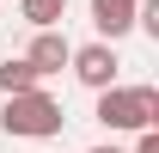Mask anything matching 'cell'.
Segmentation results:
<instances>
[{"instance_id": "obj_5", "label": "cell", "mask_w": 159, "mask_h": 153, "mask_svg": "<svg viewBox=\"0 0 159 153\" xmlns=\"http://www.w3.org/2000/svg\"><path fill=\"white\" fill-rule=\"evenodd\" d=\"M67 55H74V43L61 37V31H37V37H31V49H25V61H31L43 80L61 74V67H67Z\"/></svg>"}, {"instance_id": "obj_6", "label": "cell", "mask_w": 159, "mask_h": 153, "mask_svg": "<svg viewBox=\"0 0 159 153\" xmlns=\"http://www.w3.org/2000/svg\"><path fill=\"white\" fill-rule=\"evenodd\" d=\"M37 86H43V74H37V67H31L25 55H6V61H0V92H6V98L37 92Z\"/></svg>"}, {"instance_id": "obj_2", "label": "cell", "mask_w": 159, "mask_h": 153, "mask_svg": "<svg viewBox=\"0 0 159 153\" xmlns=\"http://www.w3.org/2000/svg\"><path fill=\"white\" fill-rule=\"evenodd\" d=\"M61 123H67V110H61V98H49L43 86L6 98V110H0V129L19 135V141H49V135H61Z\"/></svg>"}, {"instance_id": "obj_1", "label": "cell", "mask_w": 159, "mask_h": 153, "mask_svg": "<svg viewBox=\"0 0 159 153\" xmlns=\"http://www.w3.org/2000/svg\"><path fill=\"white\" fill-rule=\"evenodd\" d=\"M98 123L116 135L159 129V86H110V92H98Z\"/></svg>"}, {"instance_id": "obj_8", "label": "cell", "mask_w": 159, "mask_h": 153, "mask_svg": "<svg viewBox=\"0 0 159 153\" xmlns=\"http://www.w3.org/2000/svg\"><path fill=\"white\" fill-rule=\"evenodd\" d=\"M135 153H159V129H141L135 135Z\"/></svg>"}, {"instance_id": "obj_3", "label": "cell", "mask_w": 159, "mask_h": 153, "mask_svg": "<svg viewBox=\"0 0 159 153\" xmlns=\"http://www.w3.org/2000/svg\"><path fill=\"white\" fill-rule=\"evenodd\" d=\"M67 67H74V80L86 86V92H110V86H122V55L116 43H80L74 55H67Z\"/></svg>"}, {"instance_id": "obj_7", "label": "cell", "mask_w": 159, "mask_h": 153, "mask_svg": "<svg viewBox=\"0 0 159 153\" xmlns=\"http://www.w3.org/2000/svg\"><path fill=\"white\" fill-rule=\"evenodd\" d=\"M19 12L37 25V31H55V25H61V12H67V0H19Z\"/></svg>"}, {"instance_id": "obj_4", "label": "cell", "mask_w": 159, "mask_h": 153, "mask_svg": "<svg viewBox=\"0 0 159 153\" xmlns=\"http://www.w3.org/2000/svg\"><path fill=\"white\" fill-rule=\"evenodd\" d=\"M135 12L141 0H92V25H98V43H116L135 31Z\"/></svg>"}, {"instance_id": "obj_9", "label": "cell", "mask_w": 159, "mask_h": 153, "mask_svg": "<svg viewBox=\"0 0 159 153\" xmlns=\"http://www.w3.org/2000/svg\"><path fill=\"white\" fill-rule=\"evenodd\" d=\"M92 153H122V147H92Z\"/></svg>"}]
</instances>
